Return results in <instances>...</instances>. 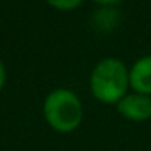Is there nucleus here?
<instances>
[{
  "mask_svg": "<svg viewBox=\"0 0 151 151\" xmlns=\"http://www.w3.org/2000/svg\"><path fill=\"white\" fill-rule=\"evenodd\" d=\"M130 76L128 68L120 59L107 57L98 62L89 75V91L102 104H117L128 94Z\"/></svg>",
  "mask_w": 151,
  "mask_h": 151,
  "instance_id": "nucleus-1",
  "label": "nucleus"
},
{
  "mask_svg": "<svg viewBox=\"0 0 151 151\" xmlns=\"http://www.w3.org/2000/svg\"><path fill=\"white\" fill-rule=\"evenodd\" d=\"M42 115L47 125L59 133H72L83 122V104L75 91L57 88L46 96Z\"/></svg>",
  "mask_w": 151,
  "mask_h": 151,
  "instance_id": "nucleus-2",
  "label": "nucleus"
},
{
  "mask_svg": "<svg viewBox=\"0 0 151 151\" xmlns=\"http://www.w3.org/2000/svg\"><path fill=\"white\" fill-rule=\"evenodd\" d=\"M115 109L130 122H146L151 119V96L128 93L115 104Z\"/></svg>",
  "mask_w": 151,
  "mask_h": 151,
  "instance_id": "nucleus-3",
  "label": "nucleus"
},
{
  "mask_svg": "<svg viewBox=\"0 0 151 151\" xmlns=\"http://www.w3.org/2000/svg\"><path fill=\"white\" fill-rule=\"evenodd\" d=\"M130 88L133 93L151 96V55H143L128 68Z\"/></svg>",
  "mask_w": 151,
  "mask_h": 151,
  "instance_id": "nucleus-4",
  "label": "nucleus"
},
{
  "mask_svg": "<svg viewBox=\"0 0 151 151\" xmlns=\"http://www.w3.org/2000/svg\"><path fill=\"white\" fill-rule=\"evenodd\" d=\"M46 2L55 10L70 12V10H75L76 7H80L83 0H46Z\"/></svg>",
  "mask_w": 151,
  "mask_h": 151,
  "instance_id": "nucleus-5",
  "label": "nucleus"
},
{
  "mask_svg": "<svg viewBox=\"0 0 151 151\" xmlns=\"http://www.w3.org/2000/svg\"><path fill=\"white\" fill-rule=\"evenodd\" d=\"M5 83H7V68H5L4 62L0 60V93L5 88Z\"/></svg>",
  "mask_w": 151,
  "mask_h": 151,
  "instance_id": "nucleus-6",
  "label": "nucleus"
},
{
  "mask_svg": "<svg viewBox=\"0 0 151 151\" xmlns=\"http://www.w3.org/2000/svg\"><path fill=\"white\" fill-rule=\"evenodd\" d=\"M93 2H96L99 5H115L119 2H122V0H93Z\"/></svg>",
  "mask_w": 151,
  "mask_h": 151,
  "instance_id": "nucleus-7",
  "label": "nucleus"
}]
</instances>
